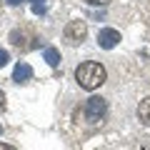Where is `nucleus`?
<instances>
[{
    "label": "nucleus",
    "mask_w": 150,
    "mask_h": 150,
    "mask_svg": "<svg viewBox=\"0 0 150 150\" xmlns=\"http://www.w3.org/2000/svg\"><path fill=\"white\" fill-rule=\"evenodd\" d=\"M78 115H83V120L90 123V125L100 123V120L108 115V103H105V98H88V103L83 105V110H78Z\"/></svg>",
    "instance_id": "2"
},
{
    "label": "nucleus",
    "mask_w": 150,
    "mask_h": 150,
    "mask_svg": "<svg viewBox=\"0 0 150 150\" xmlns=\"http://www.w3.org/2000/svg\"><path fill=\"white\" fill-rule=\"evenodd\" d=\"M0 133H3V125H0Z\"/></svg>",
    "instance_id": "14"
},
{
    "label": "nucleus",
    "mask_w": 150,
    "mask_h": 150,
    "mask_svg": "<svg viewBox=\"0 0 150 150\" xmlns=\"http://www.w3.org/2000/svg\"><path fill=\"white\" fill-rule=\"evenodd\" d=\"M5 3H8V5H20L23 0H5Z\"/></svg>",
    "instance_id": "13"
},
{
    "label": "nucleus",
    "mask_w": 150,
    "mask_h": 150,
    "mask_svg": "<svg viewBox=\"0 0 150 150\" xmlns=\"http://www.w3.org/2000/svg\"><path fill=\"white\" fill-rule=\"evenodd\" d=\"M88 5H108V3H110V0H85Z\"/></svg>",
    "instance_id": "11"
},
{
    "label": "nucleus",
    "mask_w": 150,
    "mask_h": 150,
    "mask_svg": "<svg viewBox=\"0 0 150 150\" xmlns=\"http://www.w3.org/2000/svg\"><path fill=\"white\" fill-rule=\"evenodd\" d=\"M145 150H150V148H145Z\"/></svg>",
    "instance_id": "15"
},
{
    "label": "nucleus",
    "mask_w": 150,
    "mask_h": 150,
    "mask_svg": "<svg viewBox=\"0 0 150 150\" xmlns=\"http://www.w3.org/2000/svg\"><path fill=\"white\" fill-rule=\"evenodd\" d=\"M75 80H78L80 88H85V90H98L108 80V73H105V68L100 63L88 60V63H80L75 68Z\"/></svg>",
    "instance_id": "1"
},
{
    "label": "nucleus",
    "mask_w": 150,
    "mask_h": 150,
    "mask_svg": "<svg viewBox=\"0 0 150 150\" xmlns=\"http://www.w3.org/2000/svg\"><path fill=\"white\" fill-rule=\"evenodd\" d=\"M8 60H10L8 50H5V48H0V68H3V65H8Z\"/></svg>",
    "instance_id": "9"
},
{
    "label": "nucleus",
    "mask_w": 150,
    "mask_h": 150,
    "mask_svg": "<svg viewBox=\"0 0 150 150\" xmlns=\"http://www.w3.org/2000/svg\"><path fill=\"white\" fill-rule=\"evenodd\" d=\"M43 58H45V63H48L50 68H58L60 65V50L53 48V45H48V48L43 50Z\"/></svg>",
    "instance_id": "7"
},
{
    "label": "nucleus",
    "mask_w": 150,
    "mask_h": 150,
    "mask_svg": "<svg viewBox=\"0 0 150 150\" xmlns=\"http://www.w3.org/2000/svg\"><path fill=\"white\" fill-rule=\"evenodd\" d=\"M118 43H120V33L115 30V28H103V30L98 33V45H100L103 50H112Z\"/></svg>",
    "instance_id": "4"
},
{
    "label": "nucleus",
    "mask_w": 150,
    "mask_h": 150,
    "mask_svg": "<svg viewBox=\"0 0 150 150\" xmlns=\"http://www.w3.org/2000/svg\"><path fill=\"white\" fill-rule=\"evenodd\" d=\"M85 35H88L85 20H70L68 25H65V40H68V43L78 45V43H83V40H85Z\"/></svg>",
    "instance_id": "3"
},
{
    "label": "nucleus",
    "mask_w": 150,
    "mask_h": 150,
    "mask_svg": "<svg viewBox=\"0 0 150 150\" xmlns=\"http://www.w3.org/2000/svg\"><path fill=\"white\" fill-rule=\"evenodd\" d=\"M30 78H33V68L28 63H18L15 70H13V80L15 83H28Z\"/></svg>",
    "instance_id": "5"
},
{
    "label": "nucleus",
    "mask_w": 150,
    "mask_h": 150,
    "mask_svg": "<svg viewBox=\"0 0 150 150\" xmlns=\"http://www.w3.org/2000/svg\"><path fill=\"white\" fill-rule=\"evenodd\" d=\"M5 108H8V103H5V93L0 90V112H5Z\"/></svg>",
    "instance_id": "10"
},
{
    "label": "nucleus",
    "mask_w": 150,
    "mask_h": 150,
    "mask_svg": "<svg viewBox=\"0 0 150 150\" xmlns=\"http://www.w3.org/2000/svg\"><path fill=\"white\" fill-rule=\"evenodd\" d=\"M138 120L150 128V95L140 100V105H138Z\"/></svg>",
    "instance_id": "6"
},
{
    "label": "nucleus",
    "mask_w": 150,
    "mask_h": 150,
    "mask_svg": "<svg viewBox=\"0 0 150 150\" xmlns=\"http://www.w3.org/2000/svg\"><path fill=\"white\" fill-rule=\"evenodd\" d=\"M30 5H33V13L35 15H45V10H48L45 0H30Z\"/></svg>",
    "instance_id": "8"
},
{
    "label": "nucleus",
    "mask_w": 150,
    "mask_h": 150,
    "mask_svg": "<svg viewBox=\"0 0 150 150\" xmlns=\"http://www.w3.org/2000/svg\"><path fill=\"white\" fill-rule=\"evenodd\" d=\"M0 150H18V148H13V145H8V143H0Z\"/></svg>",
    "instance_id": "12"
}]
</instances>
